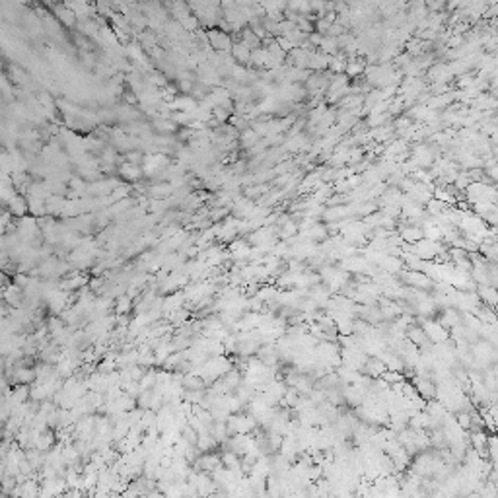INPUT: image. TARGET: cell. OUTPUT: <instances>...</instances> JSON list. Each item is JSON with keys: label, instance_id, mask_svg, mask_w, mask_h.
<instances>
[{"label": "cell", "instance_id": "12", "mask_svg": "<svg viewBox=\"0 0 498 498\" xmlns=\"http://www.w3.org/2000/svg\"><path fill=\"white\" fill-rule=\"evenodd\" d=\"M174 109H179V111H195L197 109V102L193 98H177L176 103L172 105Z\"/></svg>", "mask_w": 498, "mask_h": 498}, {"label": "cell", "instance_id": "3", "mask_svg": "<svg viewBox=\"0 0 498 498\" xmlns=\"http://www.w3.org/2000/svg\"><path fill=\"white\" fill-rule=\"evenodd\" d=\"M421 321L425 323V331L428 339H430V343H442V341H448V331H446V327L442 325V323H434V321H425V319H421Z\"/></svg>", "mask_w": 498, "mask_h": 498}, {"label": "cell", "instance_id": "11", "mask_svg": "<svg viewBox=\"0 0 498 498\" xmlns=\"http://www.w3.org/2000/svg\"><path fill=\"white\" fill-rule=\"evenodd\" d=\"M121 174H123V177H125V179H131V181H134V179H138V177L142 176L140 168H138L136 163H132V161L125 163V165L121 168Z\"/></svg>", "mask_w": 498, "mask_h": 498}, {"label": "cell", "instance_id": "1", "mask_svg": "<svg viewBox=\"0 0 498 498\" xmlns=\"http://www.w3.org/2000/svg\"><path fill=\"white\" fill-rule=\"evenodd\" d=\"M401 277L405 279V282L412 286V288H421V290H428V288H432L434 284H432V279L426 275L425 271H401Z\"/></svg>", "mask_w": 498, "mask_h": 498}, {"label": "cell", "instance_id": "6", "mask_svg": "<svg viewBox=\"0 0 498 498\" xmlns=\"http://www.w3.org/2000/svg\"><path fill=\"white\" fill-rule=\"evenodd\" d=\"M222 380H224V383H226L228 389H237V387L241 385L243 378H241V374H239L237 368H232V370H228V372L222 376Z\"/></svg>", "mask_w": 498, "mask_h": 498}, {"label": "cell", "instance_id": "15", "mask_svg": "<svg viewBox=\"0 0 498 498\" xmlns=\"http://www.w3.org/2000/svg\"><path fill=\"white\" fill-rule=\"evenodd\" d=\"M228 212H230L228 208H220V210H212V212H210V220H212V222H216V220H218L220 216H224V214H228Z\"/></svg>", "mask_w": 498, "mask_h": 498}, {"label": "cell", "instance_id": "8", "mask_svg": "<svg viewBox=\"0 0 498 498\" xmlns=\"http://www.w3.org/2000/svg\"><path fill=\"white\" fill-rule=\"evenodd\" d=\"M364 68H366V64H364V60L360 59H352L347 62V68H345V74L349 76V78H356L358 74L364 72Z\"/></svg>", "mask_w": 498, "mask_h": 498}, {"label": "cell", "instance_id": "14", "mask_svg": "<svg viewBox=\"0 0 498 498\" xmlns=\"http://www.w3.org/2000/svg\"><path fill=\"white\" fill-rule=\"evenodd\" d=\"M380 378L387 381L389 385H393V383H399V381H405V376L401 374V372H397V370H385L383 374H381Z\"/></svg>", "mask_w": 498, "mask_h": 498}, {"label": "cell", "instance_id": "2", "mask_svg": "<svg viewBox=\"0 0 498 498\" xmlns=\"http://www.w3.org/2000/svg\"><path fill=\"white\" fill-rule=\"evenodd\" d=\"M414 385H417L419 395L425 397L426 401H432L438 397V387L432 378H414Z\"/></svg>", "mask_w": 498, "mask_h": 498}, {"label": "cell", "instance_id": "7", "mask_svg": "<svg viewBox=\"0 0 498 498\" xmlns=\"http://www.w3.org/2000/svg\"><path fill=\"white\" fill-rule=\"evenodd\" d=\"M440 323L448 329V327H455V325H459L461 323V317H459V313L452 308H446L442 311V317H440Z\"/></svg>", "mask_w": 498, "mask_h": 498}, {"label": "cell", "instance_id": "5", "mask_svg": "<svg viewBox=\"0 0 498 498\" xmlns=\"http://www.w3.org/2000/svg\"><path fill=\"white\" fill-rule=\"evenodd\" d=\"M399 235H401L407 243H419V241L425 237V230L419 228V226H407V228H403V232Z\"/></svg>", "mask_w": 498, "mask_h": 498}, {"label": "cell", "instance_id": "4", "mask_svg": "<svg viewBox=\"0 0 498 498\" xmlns=\"http://www.w3.org/2000/svg\"><path fill=\"white\" fill-rule=\"evenodd\" d=\"M479 296L488 308H496L498 306V288L494 284H481L479 286Z\"/></svg>", "mask_w": 498, "mask_h": 498}, {"label": "cell", "instance_id": "13", "mask_svg": "<svg viewBox=\"0 0 498 498\" xmlns=\"http://www.w3.org/2000/svg\"><path fill=\"white\" fill-rule=\"evenodd\" d=\"M296 232H298V226L294 224L292 220H286V222L280 226V234L279 235L282 237V239H290Z\"/></svg>", "mask_w": 498, "mask_h": 498}, {"label": "cell", "instance_id": "9", "mask_svg": "<svg viewBox=\"0 0 498 498\" xmlns=\"http://www.w3.org/2000/svg\"><path fill=\"white\" fill-rule=\"evenodd\" d=\"M26 210H30V203H24L22 197H16L14 195V197L10 199V212L16 214V216H24Z\"/></svg>", "mask_w": 498, "mask_h": 498}, {"label": "cell", "instance_id": "10", "mask_svg": "<svg viewBox=\"0 0 498 498\" xmlns=\"http://www.w3.org/2000/svg\"><path fill=\"white\" fill-rule=\"evenodd\" d=\"M131 308H132V298H129L127 294L115 298V308H113V311H115L117 315H123V313L131 311Z\"/></svg>", "mask_w": 498, "mask_h": 498}]
</instances>
